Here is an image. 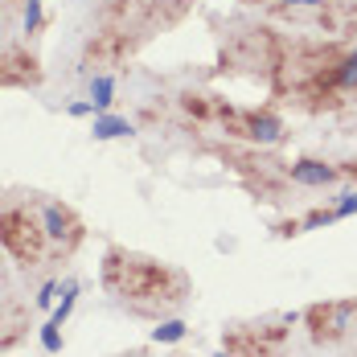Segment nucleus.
<instances>
[{"label": "nucleus", "mask_w": 357, "mask_h": 357, "mask_svg": "<svg viewBox=\"0 0 357 357\" xmlns=\"http://www.w3.org/2000/svg\"><path fill=\"white\" fill-rule=\"evenodd\" d=\"M99 280L111 296L132 308L136 317H165V312H177L181 304L189 300V275L160 263V259H148L140 250L128 247H111L103 255V267H99Z\"/></svg>", "instance_id": "1"}, {"label": "nucleus", "mask_w": 357, "mask_h": 357, "mask_svg": "<svg viewBox=\"0 0 357 357\" xmlns=\"http://www.w3.org/2000/svg\"><path fill=\"white\" fill-rule=\"evenodd\" d=\"M0 247L21 267L50 263V243H45V230H41V218H37L33 202H17V206L0 210Z\"/></svg>", "instance_id": "2"}, {"label": "nucleus", "mask_w": 357, "mask_h": 357, "mask_svg": "<svg viewBox=\"0 0 357 357\" xmlns=\"http://www.w3.org/2000/svg\"><path fill=\"white\" fill-rule=\"evenodd\" d=\"M29 202H33L37 218H41L45 243H50V263L54 259H70L74 250L82 247V238H86L82 218L74 214L66 202H54V197H29Z\"/></svg>", "instance_id": "3"}, {"label": "nucleus", "mask_w": 357, "mask_h": 357, "mask_svg": "<svg viewBox=\"0 0 357 357\" xmlns=\"http://www.w3.org/2000/svg\"><path fill=\"white\" fill-rule=\"evenodd\" d=\"M287 333H291V317L234 324L226 333V354H234V357H284Z\"/></svg>", "instance_id": "4"}, {"label": "nucleus", "mask_w": 357, "mask_h": 357, "mask_svg": "<svg viewBox=\"0 0 357 357\" xmlns=\"http://www.w3.org/2000/svg\"><path fill=\"white\" fill-rule=\"evenodd\" d=\"M300 321H304L308 337H312L317 345H337V341H345L349 333H357V296L308 304Z\"/></svg>", "instance_id": "5"}, {"label": "nucleus", "mask_w": 357, "mask_h": 357, "mask_svg": "<svg viewBox=\"0 0 357 357\" xmlns=\"http://www.w3.org/2000/svg\"><path fill=\"white\" fill-rule=\"evenodd\" d=\"M287 177L296 181V185L321 189V185H328V181L341 177V169H333V165H324V160H296V165L287 169Z\"/></svg>", "instance_id": "6"}, {"label": "nucleus", "mask_w": 357, "mask_h": 357, "mask_svg": "<svg viewBox=\"0 0 357 357\" xmlns=\"http://www.w3.org/2000/svg\"><path fill=\"white\" fill-rule=\"evenodd\" d=\"M0 328H8L13 337H21V328H25V312H21V304H17V296H13V287H8L4 263H0ZM0 349H4V345H0Z\"/></svg>", "instance_id": "7"}, {"label": "nucleus", "mask_w": 357, "mask_h": 357, "mask_svg": "<svg viewBox=\"0 0 357 357\" xmlns=\"http://www.w3.org/2000/svg\"><path fill=\"white\" fill-rule=\"evenodd\" d=\"M357 86V54H341L333 66V91H354Z\"/></svg>", "instance_id": "8"}, {"label": "nucleus", "mask_w": 357, "mask_h": 357, "mask_svg": "<svg viewBox=\"0 0 357 357\" xmlns=\"http://www.w3.org/2000/svg\"><path fill=\"white\" fill-rule=\"evenodd\" d=\"M181 337H185V321H165V324L152 328V341H156V345H173Z\"/></svg>", "instance_id": "9"}, {"label": "nucleus", "mask_w": 357, "mask_h": 357, "mask_svg": "<svg viewBox=\"0 0 357 357\" xmlns=\"http://www.w3.org/2000/svg\"><path fill=\"white\" fill-rule=\"evenodd\" d=\"M132 128L123 123V119H99L95 123V136H103V140H111V136H128Z\"/></svg>", "instance_id": "10"}, {"label": "nucleus", "mask_w": 357, "mask_h": 357, "mask_svg": "<svg viewBox=\"0 0 357 357\" xmlns=\"http://www.w3.org/2000/svg\"><path fill=\"white\" fill-rule=\"evenodd\" d=\"M91 95H95V103H99V107H107V103H111V78H99V82L91 86Z\"/></svg>", "instance_id": "11"}, {"label": "nucleus", "mask_w": 357, "mask_h": 357, "mask_svg": "<svg viewBox=\"0 0 357 357\" xmlns=\"http://www.w3.org/2000/svg\"><path fill=\"white\" fill-rule=\"evenodd\" d=\"M41 341H45V349H50V354L58 349V324H54V321L45 324V333H41Z\"/></svg>", "instance_id": "12"}, {"label": "nucleus", "mask_w": 357, "mask_h": 357, "mask_svg": "<svg viewBox=\"0 0 357 357\" xmlns=\"http://www.w3.org/2000/svg\"><path fill=\"white\" fill-rule=\"evenodd\" d=\"M54 291H58V284L41 287V291H37V308H50V304H54Z\"/></svg>", "instance_id": "13"}, {"label": "nucleus", "mask_w": 357, "mask_h": 357, "mask_svg": "<svg viewBox=\"0 0 357 357\" xmlns=\"http://www.w3.org/2000/svg\"><path fill=\"white\" fill-rule=\"evenodd\" d=\"M349 214H357V193H349V197L337 206V218H349Z\"/></svg>", "instance_id": "14"}, {"label": "nucleus", "mask_w": 357, "mask_h": 357, "mask_svg": "<svg viewBox=\"0 0 357 357\" xmlns=\"http://www.w3.org/2000/svg\"><path fill=\"white\" fill-rule=\"evenodd\" d=\"M341 177H357V160H349V165L341 169Z\"/></svg>", "instance_id": "15"}, {"label": "nucleus", "mask_w": 357, "mask_h": 357, "mask_svg": "<svg viewBox=\"0 0 357 357\" xmlns=\"http://www.w3.org/2000/svg\"><path fill=\"white\" fill-rule=\"evenodd\" d=\"M287 4H308V8H321L324 0H287Z\"/></svg>", "instance_id": "16"}, {"label": "nucleus", "mask_w": 357, "mask_h": 357, "mask_svg": "<svg viewBox=\"0 0 357 357\" xmlns=\"http://www.w3.org/2000/svg\"><path fill=\"white\" fill-rule=\"evenodd\" d=\"M218 357H230V354H226V349H222V354H218Z\"/></svg>", "instance_id": "17"}, {"label": "nucleus", "mask_w": 357, "mask_h": 357, "mask_svg": "<svg viewBox=\"0 0 357 357\" xmlns=\"http://www.w3.org/2000/svg\"><path fill=\"white\" fill-rule=\"evenodd\" d=\"M250 4H255V0H250Z\"/></svg>", "instance_id": "18"}]
</instances>
